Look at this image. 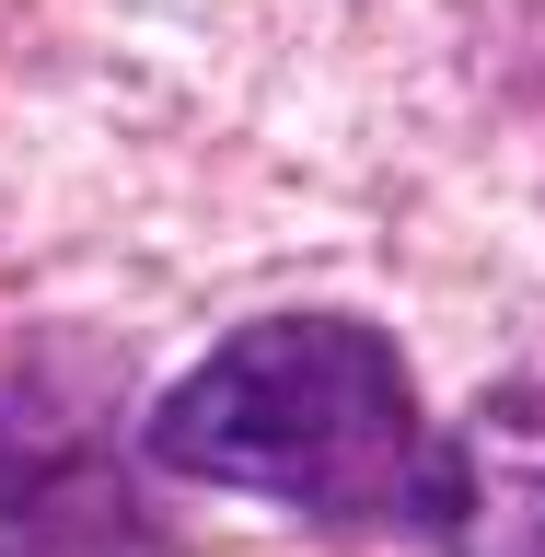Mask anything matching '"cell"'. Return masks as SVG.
Listing matches in <instances>:
<instances>
[{
	"label": "cell",
	"instance_id": "cell-1",
	"mask_svg": "<svg viewBox=\"0 0 545 557\" xmlns=\"http://www.w3.org/2000/svg\"><path fill=\"white\" fill-rule=\"evenodd\" d=\"M151 465L198 487H244L302 522H407L430 511V418L395 337L348 313L233 325L151 407Z\"/></svg>",
	"mask_w": 545,
	"mask_h": 557
},
{
	"label": "cell",
	"instance_id": "cell-2",
	"mask_svg": "<svg viewBox=\"0 0 545 557\" xmlns=\"http://www.w3.org/2000/svg\"><path fill=\"white\" fill-rule=\"evenodd\" d=\"M0 557H174L163 511L104 442V407L35 360L0 395Z\"/></svg>",
	"mask_w": 545,
	"mask_h": 557
},
{
	"label": "cell",
	"instance_id": "cell-3",
	"mask_svg": "<svg viewBox=\"0 0 545 557\" xmlns=\"http://www.w3.org/2000/svg\"><path fill=\"white\" fill-rule=\"evenodd\" d=\"M430 534L453 557H545V383H499L430 442Z\"/></svg>",
	"mask_w": 545,
	"mask_h": 557
}]
</instances>
